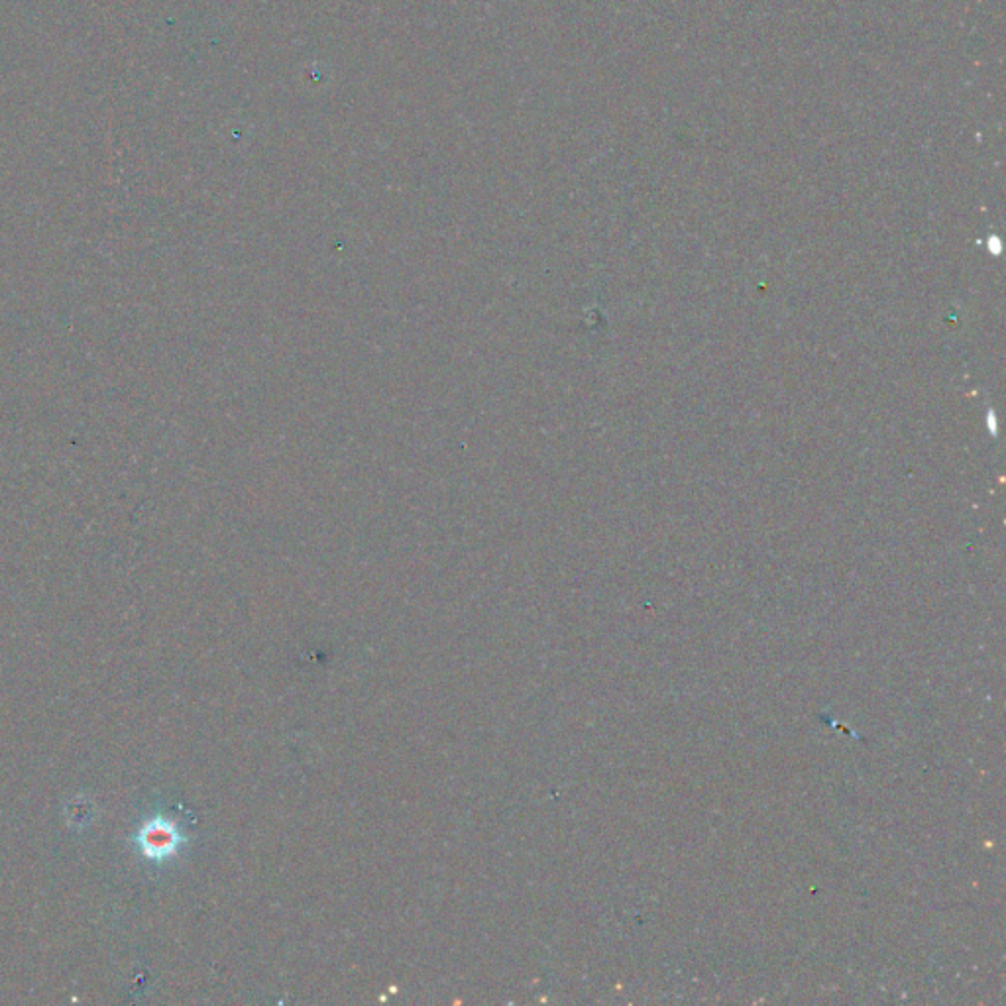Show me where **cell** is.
<instances>
[{
    "mask_svg": "<svg viewBox=\"0 0 1006 1006\" xmlns=\"http://www.w3.org/2000/svg\"><path fill=\"white\" fill-rule=\"evenodd\" d=\"M138 841H140L144 855H148L152 859H166L177 851V847L181 843V834L171 822L158 818V820L148 822L142 828Z\"/></svg>",
    "mask_w": 1006,
    "mask_h": 1006,
    "instance_id": "cell-1",
    "label": "cell"
}]
</instances>
